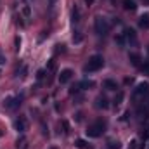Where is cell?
I'll use <instances>...</instances> for the list:
<instances>
[{
	"label": "cell",
	"mask_w": 149,
	"mask_h": 149,
	"mask_svg": "<svg viewBox=\"0 0 149 149\" xmlns=\"http://www.w3.org/2000/svg\"><path fill=\"white\" fill-rule=\"evenodd\" d=\"M139 26L144 28V30H149V14H142L141 19H139Z\"/></svg>",
	"instance_id": "obj_12"
},
{
	"label": "cell",
	"mask_w": 149,
	"mask_h": 149,
	"mask_svg": "<svg viewBox=\"0 0 149 149\" xmlns=\"http://www.w3.org/2000/svg\"><path fill=\"white\" fill-rule=\"evenodd\" d=\"M47 3H49V9L52 10V9L56 7V3H57V0H47Z\"/></svg>",
	"instance_id": "obj_24"
},
{
	"label": "cell",
	"mask_w": 149,
	"mask_h": 149,
	"mask_svg": "<svg viewBox=\"0 0 149 149\" xmlns=\"http://www.w3.org/2000/svg\"><path fill=\"white\" fill-rule=\"evenodd\" d=\"M142 139H144V141H148V139H149V128L146 130V132H144V135H142Z\"/></svg>",
	"instance_id": "obj_26"
},
{
	"label": "cell",
	"mask_w": 149,
	"mask_h": 149,
	"mask_svg": "<svg viewBox=\"0 0 149 149\" xmlns=\"http://www.w3.org/2000/svg\"><path fill=\"white\" fill-rule=\"evenodd\" d=\"M19 104H21V97H7V99L3 101V106L9 108V109H14V108H17Z\"/></svg>",
	"instance_id": "obj_6"
},
{
	"label": "cell",
	"mask_w": 149,
	"mask_h": 149,
	"mask_svg": "<svg viewBox=\"0 0 149 149\" xmlns=\"http://www.w3.org/2000/svg\"><path fill=\"white\" fill-rule=\"evenodd\" d=\"M106 127H108V123L106 121H102V120H97L95 123H92L88 128H87V135L88 137H101L104 132H106Z\"/></svg>",
	"instance_id": "obj_1"
},
{
	"label": "cell",
	"mask_w": 149,
	"mask_h": 149,
	"mask_svg": "<svg viewBox=\"0 0 149 149\" xmlns=\"http://www.w3.org/2000/svg\"><path fill=\"white\" fill-rule=\"evenodd\" d=\"M121 3H123V7H125L127 10H130V12H134V10L137 9V3H135L134 0H121Z\"/></svg>",
	"instance_id": "obj_11"
},
{
	"label": "cell",
	"mask_w": 149,
	"mask_h": 149,
	"mask_svg": "<svg viewBox=\"0 0 149 149\" xmlns=\"http://www.w3.org/2000/svg\"><path fill=\"white\" fill-rule=\"evenodd\" d=\"M14 127H16V130H17V132H21V134H23V132L28 128V121H26V118L19 116V118L14 121Z\"/></svg>",
	"instance_id": "obj_8"
},
{
	"label": "cell",
	"mask_w": 149,
	"mask_h": 149,
	"mask_svg": "<svg viewBox=\"0 0 149 149\" xmlns=\"http://www.w3.org/2000/svg\"><path fill=\"white\" fill-rule=\"evenodd\" d=\"M141 70H142V73H144V74H148V76H149V63L141 64Z\"/></svg>",
	"instance_id": "obj_20"
},
{
	"label": "cell",
	"mask_w": 149,
	"mask_h": 149,
	"mask_svg": "<svg viewBox=\"0 0 149 149\" xmlns=\"http://www.w3.org/2000/svg\"><path fill=\"white\" fill-rule=\"evenodd\" d=\"M52 149H56V148H52Z\"/></svg>",
	"instance_id": "obj_30"
},
{
	"label": "cell",
	"mask_w": 149,
	"mask_h": 149,
	"mask_svg": "<svg viewBox=\"0 0 149 149\" xmlns=\"http://www.w3.org/2000/svg\"><path fill=\"white\" fill-rule=\"evenodd\" d=\"M120 148H121V144H120L118 141H116V142H114V141L109 142V149H120Z\"/></svg>",
	"instance_id": "obj_22"
},
{
	"label": "cell",
	"mask_w": 149,
	"mask_h": 149,
	"mask_svg": "<svg viewBox=\"0 0 149 149\" xmlns=\"http://www.w3.org/2000/svg\"><path fill=\"white\" fill-rule=\"evenodd\" d=\"M128 61L132 63V66L141 68V61H142V59H141V56H139L137 52H130V54H128Z\"/></svg>",
	"instance_id": "obj_9"
},
{
	"label": "cell",
	"mask_w": 149,
	"mask_h": 149,
	"mask_svg": "<svg viewBox=\"0 0 149 149\" xmlns=\"http://www.w3.org/2000/svg\"><path fill=\"white\" fill-rule=\"evenodd\" d=\"M104 66V59L102 56H92L85 66V71H99L101 68Z\"/></svg>",
	"instance_id": "obj_2"
},
{
	"label": "cell",
	"mask_w": 149,
	"mask_h": 149,
	"mask_svg": "<svg viewBox=\"0 0 149 149\" xmlns=\"http://www.w3.org/2000/svg\"><path fill=\"white\" fill-rule=\"evenodd\" d=\"M80 87H83V88H94V87H95V83H94L92 80H87V81H81V83H80Z\"/></svg>",
	"instance_id": "obj_16"
},
{
	"label": "cell",
	"mask_w": 149,
	"mask_h": 149,
	"mask_svg": "<svg viewBox=\"0 0 149 149\" xmlns=\"http://www.w3.org/2000/svg\"><path fill=\"white\" fill-rule=\"evenodd\" d=\"M109 104H108V99L106 97H97V101H95V108H99V109H106Z\"/></svg>",
	"instance_id": "obj_13"
},
{
	"label": "cell",
	"mask_w": 149,
	"mask_h": 149,
	"mask_svg": "<svg viewBox=\"0 0 149 149\" xmlns=\"http://www.w3.org/2000/svg\"><path fill=\"white\" fill-rule=\"evenodd\" d=\"M80 88H81V87H80V83H76V85H73V87H71V90H70V92H71V94H76Z\"/></svg>",
	"instance_id": "obj_23"
},
{
	"label": "cell",
	"mask_w": 149,
	"mask_h": 149,
	"mask_svg": "<svg viewBox=\"0 0 149 149\" xmlns=\"http://www.w3.org/2000/svg\"><path fill=\"white\" fill-rule=\"evenodd\" d=\"M74 146H76V148H80V149H90V148H88V146H87V142H85L83 139H78Z\"/></svg>",
	"instance_id": "obj_18"
},
{
	"label": "cell",
	"mask_w": 149,
	"mask_h": 149,
	"mask_svg": "<svg viewBox=\"0 0 149 149\" xmlns=\"http://www.w3.org/2000/svg\"><path fill=\"white\" fill-rule=\"evenodd\" d=\"M125 38H127V42H128L132 47L137 45V35H135V31H134L132 28H127V30H125Z\"/></svg>",
	"instance_id": "obj_7"
},
{
	"label": "cell",
	"mask_w": 149,
	"mask_h": 149,
	"mask_svg": "<svg viewBox=\"0 0 149 149\" xmlns=\"http://www.w3.org/2000/svg\"><path fill=\"white\" fill-rule=\"evenodd\" d=\"M123 92H118L116 94V97H114V106H118V104H121V101H123Z\"/></svg>",
	"instance_id": "obj_19"
},
{
	"label": "cell",
	"mask_w": 149,
	"mask_h": 149,
	"mask_svg": "<svg viewBox=\"0 0 149 149\" xmlns=\"http://www.w3.org/2000/svg\"><path fill=\"white\" fill-rule=\"evenodd\" d=\"M137 114L141 116V118H148L149 114V104L142 99L141 102H137Z\"/></svg>",
	"instance_id": "obj_5"
},
{
	"label": "cell",
	"mask_w": 149,
	"mask_h": 149,
	"mask_svg": "<svg viewBox=\"0 0 149 149\" xmlns=\"http://www.w3.org/2000/svg\"><path fill=\"white\" fill-rule=\"evenodd\" d=\"M73 42H74V43H78V42H81V35H80L78 31H76V35H73Z\"/></svg>",
	"instance_id": "obj_25"
},
{
	"label": "cell",
	"mask_w": 149,
	"mask_h": 149,
	"mask_svg": "<svg viewBox=\"0 0 149 149\" xmlns=\"http://www.w3.org/2000/svg\"><path fill=\"white\" fill-rule=\"evenodd\" d=\"M87 2V5H90V3H94V0H85Z\"/></svg>",
	"instance_id": "obj_28"
},
{
	"label": "cell",
	"mask_w": 149,
	"mask_h": 149,
	"mask_svg": "<svg viewBox=\"0 0 149 149\" xmlns=\"http://www.w3.org/2000/svg\"><path fill=\"white\" fill-rule=\"evenodd\" d=\"M3 63H5V59H3V57L0 56V64H3Z\"/></svg>",
	"instance_id": "obj_27"
},
{
	"label": "cell",
	"mask_w": 149,
	"mask_h": 149,
	"mask_svg": "<svg viewBox=\"0 0 149 149\" xmlns=\"http://www.w3.org/2000/svg\"><path fill=\"white\" fill-rule=\"evenodd\" d=\"M17 149H26V137L17 139Z\"/></svg>",
	"instance_id": "obj_17"
},
{
	"label": "cell",
	"mask_w": 149,
	"mask_h": 149,
	"mask_svg": "<svg viewBox=\"0 0 149 149\" xmlns=\"http://www.w3.org/2000/svg\"><path fill=\"white\" fill-rule=\"evenodd\" d=\"M23 14H24L26 17H30V16H31V10H30V7H28V5H23Z\"/></svg>",
	"instance_id": "obj_21"
},
{
	"label": "cell",
	"mask_w": 149,
	"mask_h": 149,
	"mask_svg": "<svg viewBox=\"0 0 149 149\" xmlns=\"http://www.w3.org/2000/svg\"><path fill=\"white\" fill-rule=\"evenodd\" d=\"M102 85H104V88H108V90H116V88H118V85H116L114 80H104Z\"/></svg>",
	"instance_id": "obj_14"
},
{
	"label": "cell",
	"mask_w": 149,
	"mask_h": 149,
	"mask_svg": "<svg viewBox=\"0 0 149 149\" xmlns=\"http://www.w3.org/2000/svg\"><path fill=\"white\" fill-rule=\"evenodd\" d=\"M71 76H73V71H71V70H63L61 74H59V81H61V83H68V81L71 80Z\"/></svg>",
	"instance_id": "obj_10"
},
{
	"label": "cell",
	"mask_w": 149,
	"mask_h": 149,
	"mask_svg": "<svg viewBox=\"0 0 149 149\" xmlns=\"http://www.w3.org/2000/svg\"><path fill=\"white\" fill-rule=\"evenodd\" d=\"M94 28H95V31H97V35H108V31H109V23L104 19V17H95V21H94Z\"/></svg>",
	"instance_id": "obj_3"
},
{
	"label": "cell",
	"mask_w": 149,
	"mask_h": 149,
	"mask_svg": "<svg viewBox=\"0 0 149 149\" xmlns=\"http://www.w3.org/2000/svg\"><path fill=\"white\" fill-rule=\"evenodd\" d=\"M71 17H73V23H74V24H78V23H80V9H78L76 5H74V9H73Z\"/></svg>",
	"instance_id": "obj_15"
},
{
	"label": "cell",
	"mask_w": 149,
	"mask_h": 149,
	"mask_svg": "<svg viewBox=\"0 0 149 149\" xmlns=\"http://www.w3.org/2000/svg\"><path fill=\"white\" fill-rule=\"evenodd\" d=\"M2 135H3V132H2V130H0V137H2Z\"/></svg>",
	"instance_id": "obj_29"
},
{
	"label": "cell",
	"mask_w": 149,
	"mask_h": 149,
	"mask_svg": "<svg viewBox=\"0 0 149 149\" xmlns=\"http://www.w3.org/2000/svg\"><path fill=\"white\" fill-rule=\"evenodd\" d=\"M149 95V83H141L135 90H134V99L135 101H139L141 97L144 99V97H148Z\"/></svg>",
	"instance_id": "obj_4"
}]
</instances>
